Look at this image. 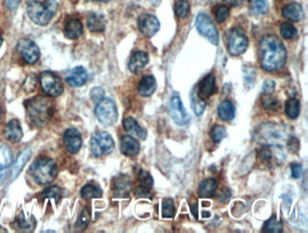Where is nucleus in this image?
Masks as SVG:
<instances>
[{"mask_svg": "<svg viewBox=\"0 0 308 233\" xmlns=\"http://www.w3.org/2000/svg\"><path fill=\"white\" fill-rule=\"evenodd\" d=\"M260 60L261 67L267 71L282 69L286 62V50L282 42L275 35H267L260 42Z\"/></svg>", "mask_w": 308, "mask_h": 233, "instance_id": "1", "label": "nucleus"}, {"mask_svg": "<svg viewBox=\"0 0 308 233\" xmlns=\"http://www.w3.org/2000/svg\"><path fill=\"white\" fill-rule=\"evenodd\" d=\"M288 133L285 126L277 123H263L257 127L254 131V138L264 146H281L286 143Z\"/></svg>", "mask_w": 308, "mask_h": 233, "instance_id": "2", "label": "nucleus"}, {"mask_svg": "<svg viewBox=\"0 0 308 233\" xmlns=\"http://www.w3.org/2000/svg\"><path fill=\"white\" fill-rule=\"evenodd\" d=\"M58 9L56 0H46L45 2L33 0L27 5V15L38 26H46L52 20Z\"/></svg>", "mask_w": 308, "mask_h": 233, "instance_id": "3", "label": "nucleus"}, {"mask_svg": "<svg viewBox=\"0 0 308 233\" xmlns=\"http://www.w3.org/2000/svg\"><path fill=\"white\" fill-rule=\"evenodd\" d=\"M26 111L31 120L37 126H44L52 115L53 106L51 100L45 97H34L26 103Z\"/></svg>", "mask_w": 308, "mask_h": 233, "instance_id": "4", "label": "nucleus"}, {"mask_svg": "<svg viewBox=\"0 0 308 233\" xmlns=\"http://www.w3.org/2000/svg\"><path fill=\"white\" fill-rule=\"evenodd\" d=\"M30 174L39 185H45L52 183L58 174L56 162L50 158H41L30 167Z\"/></svg>", "mask_w": 308, "mask_h": 233, "instance_id": "5", "label": "nucleus"}, {"mask_svg": "<svg viewBox=\"0 0 308 233\" xmlns=\"http://www.w3.org/2000/svg\"><path fill=\"white\" fill-rule=\"evenodd\" d=\"M95 115L98 120L103 126L110 127L117 122L119 112L115 102L111 99L106 98L97 102Z\"/></svg>", "mask_w": 308, "mask_h": 233, "instance_id": "6", "label": "nucleus"}, {"mask_svg": "<svg viewBox=\"0 0 308 233\" xmlns=\"http://www.w3.org/2000/svg\"><path fill=\"white\" fill-rule=\"evenodd\" d=\"M114 140L112 136L105 131H98L93 134L90 139V151L95 157L108 155L114 150Z\"/></svg>", "mask_w": 308, "mask_h": 233, "instance_id": "7", "label": "nucleus"}, {"mask_svg": "<svg viewBox=\"0 0 308 233\" xmlns=\"http://www.w3.org/2000/svg\"><path fill=\"white\" fill-rule=\"evenodd\" d=\"M228 51L232 56H239L244 53L249 46V39L241 28H234L228 37Z\"/></svg>", "mask_w": 308, "mask_h": 233, "instance_id": "8", "label": "nucleus"}, {"mask_svg": "<svg viewBox=\"0 0 308 233\" xmlns=\"http://www.w3.org/2000/svg\"><path fill=\"white\" fill-rule=\"evenodd\" d=\"M195 26L197 31L205 38H207L212 45H217L219 44V33L212 19L208 15L204 13H201L197 15Z\"/></svg>", "mask_w": 308, "mask_h": 233, "instance_id": "9", "label": "nucleus"}, {"mask_svg": "<svg viewBox=\"0 0 308 233\" xmlns=\"http://www.w3.org/2000/svg\"><path fill=\"white\" fill-rule=\"evenodd\" d=\"M42 89L47 95L58 97L63 93V84L61 79L51 71H43L39 77Z\"/></svg>", "mask_w": 308, "mask_h": 233, "instance_id": "10", "label": "nucleus"}, {"mask_svg": "<svg viewBox=\"0 0 308 233\" xmlns=\"http://www.w3.org/2000/svg\"><path fill=\"white\" fill-rule=\"evenodd\" d=\"M169 113L174 122L178 126H185L189 122V115L184 107L181 98L176 93L171 99Z\"/></svg>", "mask_w": 308, "mask_h": 233, "instance_id": "11", "label": "nucleus"}, {"mask_svg": "<svg viewBox=\"0 0 308 233\" xmlns=\"http://www.w3.org/2000/svg\"><path fill=\"white\" fill-rule=\"evenodd\" d=\"M16 49L19 53L21 55L23 59L26 61L28 64H33L37 63L40 57V51L38 45L30 39H21L17 44Z\"/></svg>", "mask_w": 308, "mask_h": 233, "instance_id": "12", "label": "nucleus"}, {"mask_svg": "<svg viewBox=\"0 0 308 233\" xmlns=\"http://www.w3.org/2000/svg\"><path fill=\"white\" fill-rule=\"evenodd\" d=\"M138 29L146 37H152L160 29L159 20L150 14H143L138 17Z\"/></svg>", "mask_w": 308, "mask_h": 233, "instance_id": "13", "label": "nucleus"}, {"mask_svg": "<svg viewBox=\"0 0 308 233\" xmlns=\"http://www.w3.org/2000/svg\"><path fill=\"white\" fill-rule=\"evenodd\" d=\"M63 142L67 151L71 154H76L82 148V135L76 129H69L64 134Z\"/></svg>", "mask_w": 308, "mask_h": 233, "instance_id": "14", "label": "nucleus"}, {"mask_svg": "<svg viewBox=\"0 0 308 233\" xmlns=\"http://www.w3.org/2000/svg\"><path fill=\"white\" fill-rule=\"evenodd\" d=\"M216 81L214 74H210L201 81L197 89V95L203 100H207L215 93Z\"/></svg>", "mask_w": 308, "mask_h": 233, "instance_id": "15", "label": "nucleus"}, {"mask_svg": "<svg viewBox=\"0 0 308 233\" xmlns=\"http://www.w3.org/2000/svg\"><path fill=\"white\" fill-rule=\"evenodd\" d=\"M13 154L11 149L7 145H0V185L4 183L7 177L8 168L11 167Z\"/></svg>", "mask_w": 308, "mask_h": 233, "instance_id": "16", "label": "nucleus"}, {"mask_svg": "<svg viewBox=\"0 0 308 233\" xmlns=\"http://www.w3.org/2000/svg\"><path fill=\"white\" fill-rule=\"evenodd\" d=\"M66 82L71 87H81L88 81V73L82 66L75 67L66 74Z\"/></svg>", "mask_w": 308, "mask_h": 233, "instance_id": "17", "label": "nucleus"}, {"mask_svg": "<svg viewBox=\"0 0 308 233\" xmlns=\"http://www.w3.org/2000/svg\"><path fill=\"white\" fill-rule=\"evenodd\" d=\"M120 149L123 155L134 157L140 151V145L135 137L125 135L120 139Z\"/></svg>", "mask_w": 308, "mask_h": 233, "instance_id": "18", "label": "nucleus"}, {"mask_svg": "<svg viewBox=\"0 0 308 233\" xmlns=\"http://www.w3.org/2000/svg\"><path fill=\"white\" fill-rule=\"evenodd\" d=\"M132 184L130 177L125 174H119L113 182V191L117 197H126L131 191Z\"/></svg>", "mask_w": 308, "mask_h": 233, "instance_id": "19", "label": "nucleus"}, {"mask_svg": "<svg viewBox=\"0 0 308 233\" xmlns=\"http://www.w3.org/2000/svg\"><path fill=\"white\" fill-rule=\"evenodd\" d=\"M123 127L126 132H129L136 139L145 140L147 131L142 127L139 126L138 121L132 117H128L123 120Z\"/></svg>", "mask_w": 308, "mask_h": 233, "instance_id": "20", "label": "nucleus"}, {"mask_svg": "<svg viewBox=\"0 0 308 233\" xmlns=\"http://www.w3.org/2000/svg\"><path fill=\"white\" fill-rule=\"evenodd\" d=\"M148 63H149L148 53L142 52V51H138L131 56L130 63H129V69L132 74H138L140 70L145 68Z\"/></svg>", "mask_w": 308, "mask_h": 233, "instance_id": "21", "label": "nucleus"}, {"mask_svg": "<svg viewBox=\"0 0 308 233\" xmlns=\"http://www.w3.org/2000/svg\"><path fill=\"white\" fill-rule=\"evenodd\" d=\"M5 137L13 143H17L22 139L23 130L19 120L12 119L8 122L5 129Z\"/></svg>", "mask_w": 308, "mask_h": 233, "instance_id": "22", "label": "nucleus"}, {"mask_svg": "<svg viewBox=\"0 0 308 233\" xmlns=\"http://www.w3.org/2000/svg\"><path fill=\"white\" fill-rule=\"evenodd\" d=\"M282 15L290 21L298 22L304 16V10L300 4L297 2H292L283 8Z\"/></svg>", "mask_w": 308, "mask_h": 233, "instance_id": "23", "label": "nucleus"}, {"mask_svg": "<svg viewBox=\"0 0 308 233\" xmlns=\"http://www.w3.org/2000/svg\"><path fill=\"white\" fill-rule=\"evenodd\" d=\"M83 32L82 24L79 19H69L64 26V33L65 37L69 39H78Z\"/></svg>", "mask_w": 308, "mask_h": 233, "instance_id": "24", "label": "nucleus"}, {"mask_svg": "<svg viewBox=\"0 0 308 233\" xmlns=\"http://www.w3.org/2000/svg\"><path fill=\"white\" fill-rule=\"evenodd\" d=\"M30 157H31V149L30 148H26L25 150H23L19 154L17 158L15 159V163L12 165L11 173H10L12 180H14L15 178L19 176L24 167L28 162Z\"/></svg>", "mask_w": 308, "mask_h": 233, "instance_id": "25", "label": "nucleus"}, {"mask_svg": "<svg viewBox=\"0 0 308 233\" xmlns=\"http://www.w3.org/2000/svg\"><path fill=\"white\" fill-rule=\"evenodd\" d=\"M156 81L151 75H147L142 78L138 84V93L143 97L151 96L156 91Z\"/></svg>", "mask_w": 308, "mask_h": 233, "instance_id": "26", "label": "nucleus"}, {"mask_svg": "<svg viewBox=\"0 0 308 233\" xmlns=\"http://www.w3.org/2000/svg\"><path fill=\"white\" fill-rule=\"evenodd\" d=\"M217 188H218V184L215 179L208 178L201 182L198 189V194L202 198L212 197L215 193Z\"/></svg>", "mask_w": 308, "mask_h": 233, "instance_id": "27", "label": "nucleus"}, {"mask_svg": "<svg viewBox=\"0 0 308 233\" xmlns=\"http://www.w3.org/2000/svg\"><path fill=\"white\" fill-rule=\"evenodd\" d=\"M87 25L92 32H95V33L103 32L106 27V19L100 14L92 13L88 15Z\"/></svg>", "mask_w": 308, "mask_h": 233, "instance_id": "28", "label": "nucleus"}, {"mask_svg": "<svg viewBox=\"0 0 308 233\" xmlns=\"http://www.w3.org/2000/svg\"><path fill=\"white\" fill-rule=\"evenodd\" d=\"M218 116L223 121H230L235 116V106L230 100H224L218 107Z\"/></svg>", "mask_w": 308, "mask_h": 233, "instance_id": "29", "label": "nucleus"}, {"mask_svg": "<svg viewBox=\"0 0 308 233\" xmlns=\"http://www.w3.org/2000/svg\"><path fill=\"white\" fill-rule=\"evenodd\" d=\"M301 104L299 100L291 98L286 102L285 112L286 116L291 119H296L300 114Z\"/></svg>", "mask_w": 308, "mask_h": 233, "instance_id": "30", "label": "nucleus"}, {"mask_svg": "<svg viewBox=\"0 0 308 233\" xmlns=\"http://www.w3.org/2000/svg\"><path fill=\"white\" fill-rule=\"evenodd\" d=\"M81 195L84 200H92L97 199L102 196V191L101 189L97 187L95 185H87L82 189Z\"/></svg>", "mask_w": 308, "mask_h": 233, "instance_id": "31", "label": "nucleus"}, {"mask_svg": "<svg viewBox=\"0 0 308 233\" xmlns=\"http://www.w3.org/2000/svg\"><path fill=\"white\" fill-rule=\"evenodd\" d=\"M283 229L282 222L278 221L276 215H273L268 221L265 222L263 226L264 232L279 233Z\"/></svg>", "mask_w": 308, "mask_h": 233, "instance_id": "32", "label": "nucleus"}, {"mask_svg": "<svg viewBox=\"0 0 308 233\" xmlns=\"http://www.w3.org/2000/svg\"><path fill=\"white\" fill-rule=\"evenodd\" d=\"M267 0H249V10L253 15H264L267 10Z\"/></svg>", "mask_w": 308, "mask_h": 233, "instance_id": "33", "label": "nucleus"}, {"mask_svg": "<svg viewBox=\"0 0 308 233\" xmlns=\"http://www.w3.org/2000/svg\"><path fill=\"white\" fill-rule=\"evenodd\" d=\"M280 33L283 38L287 40H292L297 37V30L294 25L289 23H283L280 26Z\"/></svg>", "mask_w": 308, "mask_h": 233, "instance_id": "34", "label": "nucleus"}, {"mask_svg": "<svg viewBox=\"0 0 308 233\" xmlns=\"http://www.w3.org/2000/svg\"><path fill=\"white\" fill-rule=\"evenodd\" d=\"M262 104L267 111H278L280 110V106H281L279 100L271 96V94H264Z\"/></svg>", "mask_w": 308, "mask_h": 233, "instance_id": "35", "label": "nucleus"}, {"mask_svg": "<svg viewBox=\"0 0 308 233\" xmlns=\"http://www.w3.org/2000/svg\"><path fill=\"white\" fill-rule=\"evenodd\" d=\"M42 194L45 199L55 201L56 203H58L60 199H61V197H62V194H63V191H62V189L60 188L59 186H52V187L45 189Z\"/></svg>", "mask_w": 308, "mask_h": 233, "instance_id": "36", "label": "nucleus"}, {"mask_svg": "<svg viewBox=\"0 0 308 233\" xmlns=\"http://www.w3.org/2000/svg\"><path fill=\"white\" fill-rule=\"evenodd\" d=\"M192 94H193V95H192V102H191V106L193 107L194 113H195L197 116H200V115L204 113L205 107H206V103L204 102V100H202V99H200V98L198 97L196 92H193Z\"/></svg>", "mask_w": 308, "mask_h": 233, "instance_id": "37", "label": "nucleus"}, {"mask_svg": "<svg viewBox=\"0 0 308 233\" xmlns=\"http://www.w3.org/2000/svg\"><path fill=\"white\" fill-rule=\"evenodd\" d=\"M190 5L186 0H179L175 5V15L180 19H186L189 14Z\"/></svg>", "mask_w": 308, "mask_h": 233, "instance_id": "38", "label": "nucleus"}, {"mask_svg": "<svg viewBox=\"0 0 308 233\" xmlns=\"http://www.w3.org/2000/svg\"><path fill=\"white\" fill-rule=\"evenodd\" d=\"M138 181L139 187L151 190L153 186V178L149 172L145 170H140L138 173Z\"/></svg>", "mask_w": 308, "mask_h": 233, "instance_id": "39", "label": "nucleus"}, {"mask_svg": "<svg viewBox=\"0 0 308 233\" xmlns=\"http://www.w3.org/2000/svg\"><path fill=\"white\" fill-rule=\"evenodd\" d=\"M210 135H211V137H212L213 142L220 143L226 137V129L224 127L216 125V126L212 128L211 132H210Z\"/></svg>", "mask_w": 308, "mask_h": 233, "instance_id": "40", "label": "nucleus"}, {"mask_svg": "<svg viewBox=\"0 0 308 233\" xmlns=\"http://www.w3.org/2000/svg\"><path fill=\"white\" fill-rule=\"evenodd\" d=\"M260 158L265 165H272L274 162V155L271 146H265L260 151Z\"/></svg>", "mask_w": 308, "mask_h": 233, "instance_id": "41", "label": "nucleus"}, {"mask_svg": "<svg viewBox=\"0 0 308 233\" xmlns=\"http://www.w3.org/2000/svg\"><path fill=\"white\" fill-rule=\"evenodd\" d=\"M175 214V207L174 202L170 198L163 201L162 215L165 218H173Z\"/></svg>", "mask_w": 308, "mask_h": 233, "instance_id": "42", "label": "nucleus"}, {"mask_svg": "<svg viewBox=\"0 0 308 233\" xmlns=\"http://www.w3.org/2000/svg\"><path fill=\"white\" fill-rule=\"evenodd\" d=\"M17 225H19L20 229L23 230H26V231H31L33 230L35 225V221L34 219H26L25 218V216H21L19 217L17 220Z\"/></svg>", "mask_w": 308, "mask_h": 233, "instance_id": "43", "label": "nucleus"}, {"mask_svg": "<svg viewBox=\"0 0 308 233\" xmlns=\"http://www.w3.org/2000/svg\"><path fill=\"white\" fill-rule=\"evenodd\" d=\"M230 15V9L226 6H220L217 8L215 11V19L217 22L222 24V23L226 21V19L229 17Z\"/></svg>", "mask_w": 308, "mask_h": 233, "instance_id": "44", "label": "nucleus"}, {"mask_svg": "<svg viewBox=\"0 0 308 233\" xmlns=\"http://www.w3.org/2000/svg\"><path fill=\"white\" fill-rule=\"evenodd\" d=\"M286 146L291 153H297L300 149V142L296 137H291L286 141Z\"/></svg>", "mask_w": 308, "mask_h": 233, "instance_id": "45", "label": "nucleus"}, {"mask_svg": "<svg viewBox=\"0 0 308 233\" xmlns=\"http://www.w3.org/2000/svg\"><path fill=\"white\" fill-rule=\"evenodd\" d=\"M90 98H92V100L93 101H95V102H99L100 100H102L103 99V97H104L105 92L104 89H102V88H100V87H95V88H93L92 91H90Z\"/></svg>", "mask_w": 308, "mask_h": 233, "instance_id": "46", "label": "nucleus"}, {"mask_svg": "<svg viewBox=\"0 0 308 233\" xmlns=\"http://www.w3.org/2000/svg\"><path fill=\"white\" fill-rule=\"evenodd\" d=\"M88 224H89V215L87 213V211H83L81 216H80V218H79L76 227L79 229H86V227L88 226Z\"/></svg>", "mask_w": 308, "mask_h": 233, "instance_id": "47", "label": "nucleus"}, {"mask_svg": "<svg viewBox=\"0 0 308 233\" xmlns=\"http://www.w3.org/2000/svg\"><path fill=\"white\" fill-rule=\"evenodd\" d=\"M276 83L273 81H267L263 83L262 92L264 94H272L275 92Z\"/></svg>", "mask_w": 308, "mask_h": 233, "instance_id": "48", "label": "nucleus"}, {"mask_svg": "<svg viewBox=\"0 0 308 233\" xmlns=\"http://www.w3.org/2000/svg\"><path fill=\"white\" fill-rule=\"evenodd\" d=\"M291 172H292V176L296 179L301 177L302 172H303V167L301 164H292L291 166Z\"/></svg>", "mask_w": 308, "mask_h": 233, "instance_id": "49", "label": "nucleus"}, {"mask_svg": "<svg viewBox=\"0 0 308 233\" xmlns=\"http://www.w3.org/2000/svg\"><path fill=\"white\" fill-rule=\"evenodd\" d=\"M21 0H5V3L10 10H15L19 8Z\"/></svg>", "mask_w": 308, "mask_h": 233, "instance_id": "50", "label": "nucleus"}, {"mask_svg": "<svg viewBox=\"0 0 308 233\" xmlns=\"http://www.w3.org/2000/svg\"><path fill=\"white\" fill-rule=\"evenodd\" d=\"M219 200L221 202H224V203H226L228 201L230 200V192L229 190H227V189H224L223 192H221L219 194Z\"/></svg>", "mask_w": 308, "mask_h": 233, "instance_id": "51", "label": "nucleus"}, {"mask_svg": "<svg viewBox=\"0 0 308 233\" xmlns=\"http://www.w3.org/2000/svg\"><path fill=\"white\" fill-rule=\"evenodd\" d=\"M224 1L226 2L227 4L230 5V6H231V7L237 8V7L242 6L244 0H224Z\"/></svg>", "mask_w": 308, "mask_h": 233, "instance_id": "52", "label": "nucleus"}, {"mask_svg": "<svg viewBox=\"0 0 308 233\" xmlns=\"http://www.w3.org/2000/svg\"><path fill=\"white\" fill-rule=\"evenodd\" d=\"M191 209H192V212L195 218H198V205L196 204L191 205Z\"/></svg>", "mask_w": 308, "mask_h": 233, "instance_id": "53", "label": "nucleus"}, {"mask_svg": "<svg viewBox=\"0 0 308 233\" xmlns=\"http://www.w3.org/2000/svg\"><path fill=\"white\" fill-rule=\"evenodd\" d=\"M87 1H100V2H108L111 0H87Z\"/></svg>", "mask_w": 308, "mask_h": 233, "instance_id": "54", "label": "nucleus"}, {"mask_svg": "<svg viewBox=\"0 0 308 233\" xmlns=\"http://www.w3.org/2000/svg\"><path fill=\"white\" fill-rule=\"evenodd\" d=\"M2 43H3V39H2V37H1V34H0V47H1V45H2Z\"/></svg>", "mask_w": 308, "mask_h": 233, "instance_id": "55", "label": "nucleus"}, {"mask_svg": "<svg viewBox=\"0 0 308 233\" xmlns=\"http://www.w3.org/2000/svg\"><path fill=\"white\" fill-rule=\"evenodd\" d=\"M1 115H2V109H1V106H0V118H1Z\"/></svg>", "mask_w": 308, "mask_h": 233, "instance_id": "56", "label": "nucleus"}]
</instances>
